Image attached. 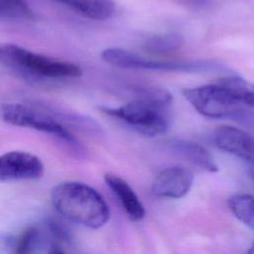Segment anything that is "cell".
I'll list each match as a JSON object with an SVG mask.
<instances>
[{"instance_id":"e0dca14e","label":"cell","mask_w":254,"mask_h":254,"mask_svg":"<svg viewBox=\"0 0 254 254\" xmlns=\"http://www.w3.org/2000/svg\"><path fill=\"white\" fill-rule=\"evenodd\" d=\"M248 252H249V253H251V254H254V242H253V244H252L251 248H249Z\"/></svg>"},{"instance_id":"5bb4252c","label":"cell","mask_w":254,"mask_h":254,"mask_svg":"<svg viewBox=\"0 0 254 254\" xmlns=\"http://www.w3.org/2000/svg\"><path fill=\"white\" fill-rule=\"evenodd\" d=\"M33 18V11L25 0H0V20Z\"/></svg>"},{"instance_id":"7a4b0ae2","label":"cell","mask_w":254,"mask_h":254,"mask_svg":"<svg viewBox=\"0 0 254 254\" xmlns=\"http://www.w3.org/2000/svg\"><path fill=\"white\" fill-rule=\"evenodd\" d=\"M0 64L41 78H70L82 73L74 64L36 54L14 44L0 45Z\"/></svg>"},{"instance_id":"277c9868","label":"cell","mask_w":254,"mask_h":254,"mask_svg":"<svg viewBox=\"0 0 254 254\" xmlns=\"http://www.w3.org/2000/svg\"><path fill=\"white\" fill-rule=\"evenodd\" d=\"M0 118L10 125L51 134L70 145L77 143L74 136L53 114L48 105L4 103L0 106Z\"/></svg>"},{"instance_id":"9c48e42d","label":"cell","mask_w":254,"mask_h":254,"mask_svg":"<svg viewBox=\"0 0 254 254\" xmlns=\"http://www.w3.org/2000/svg\"><path fill=\"white\" fill-rule=\"evenodd\" d=\"M106 185L116 195L127 215L134 221H139L145 216V208L136 192L126 181L113 174L104 176Z\"/></svg>"},{"instance_id":"52a82bcc","label":"cell","mask_w":254,"mask_h":254,"mask_svg":"<svg viewBox=\"0 0 254 254\" xmlns=\"http://www.w3.org/2000/svg\"><path fill=\"white\" fill-rule=\"evenodd\" d=\"M192 173L184 167H170L161 171L152 183V192L156 196L181 198L190 190Z\"/></svg>"},{"instance_id":"9a60e30c","label":"cell","mask_w":254,"mask_h":254,"mask_svg":"<svg viewBox=\"0 0 254 254\" xmlns=\"http://www.w3.org/2000/svg\"><path fill=\"white\" fill-rule=\"evenodd\" d=\"M41 240V232L36 227H30L26 229L19 237L15 252L16 253H31L38 246Z\"/></svg>"},{"instance_id":"4fadbf2b","label":"cell","mask_w":254,"mask_h":254,"mask_svg":"<svg viewBox=\"0 0 254 254\" xmlns=\"http://www.w3.org/2000/svg\"><path fill=\"white\" fill-rule=\"evenodd\" d=\"M184 44V39L177 33L156 35L145 43V50L151 54H167L179 50Z\"/></svg>"},{"instance_id":"7c38bea8","label":"cell","mask_w":254,"mask_h":254,"mask_svg":"<svg viewBox=\"0 0 254 254\" xmlns=\"http://www.w3.org/2000/svg\"><path fill=\"white\" fill-rule=\"evenodd\" d=\"M227 204L239 221L254 230V195L236 193L228 198Z\"/></svg>"},{"instance_id":"3957f363","label":"cell","mask_w":254,"mask_h":254,"mask_svg":"<svg viewBox=\"0 0 254 254\" xmlns=\"http://www.w3.org/2000/svg\"><path fill=\"white\" fill-rule=\"evenodd\" d=\"M185 98L202 115L209 118H242V102L238 88L223 78L218 83L187 88Z\"/></svg>"},{"instance_id":"2e32d148","label":"cell","mask_w":254,"mask_h":254,"mask_svg":"<svg viewBox=\"0 0 254 254\" xmlns=\"http://www.w3.org/2000/svg\"><path fill=\"white\" fill-rule=\"evenodd\" d=\"M240 100L244 105L254 108V86L249 84L240 92Z\"/></svg>"},{"instance_id":"30bf717a","label":"cell","mask_w":254,"mask_h":254,"mask_svg":"<svg viewBox=\"0 0 254 254\" xmlns=\"http://www.w3.org/2000/svg\"><path fill=\"white\" fill-rule=\"evenodd\" d=\"M168 147L173 154L206 172L216 173L218 171V166L210 153L204 147L196 143L185 140H174L169 143Z\"/></svg>"},{"instance_id":"ba28073f","label":"cell","mask_w":254,"mask_h":254,"mask_svg":"<svg viewBox=\"0 0 254 254\" xmlns=\"http://www.w3.org/2000/svg\"><path fill=\"white\" fill-rule=\"evenodd\" d=\"M215 146L254 165V137L231 126H220L213 133Z\"/></svg>"},{"instance_id":"8fae6325","label":"cell","mask_w":254,"mask_h":254,"mask_svg":"<svg viewBox=\"0 0 254 254\" xmlns=\"http://www.w3.org/2000/svg\"><path fill=\"white\" fill-rule=\"evenodd\" d=\"M72 9L81 16L104 21L111 18L115 13V3L113 0H52Z\"/></svg>"},{"instance_id":"5b68a950","label":"cell","mask_w":254,"mask_h":254,"mask_svg":"<svg viewBox=\"0 0 254 254\" xmlns=\"http://www.w3.org/2000/svg\"><path fill=\"white\" fill-rule=\"evenodd\" d=\"M167 109L155 102L135 98L119 107L102 108V111L123 121L142 135L156 137L163 135L168 130Z\"/></svg>"},{"instance_id":"8992f818","label":"cell","mask_w":254,"mask_h":254,"mask_svg":"<svg viewBox=\"0 0 254 254\" xmlns=\"http://www.w3.org/2000/svg\"><path fill=\"white\" fill-rule=\"evenodd\" d=\"M44 171L43 162L32 153L11 151L0 155V182L38 180Z\"/></svg>"},{"instance_id":"6da1fadb","label":"cell","mask_w":254,"mask_h":254,"mask_svg":"<svg viewBox=\"0 0 254 254\" xmlns=\"http://www.w3.org/2000/svg\"><path fill=\"white\" fill-rule=\"evenodd\" d=\"M52 202L55 209L66 219L92 229L105 225L110 216L103 196L80 182H64L55 187Z\"/></svg>"}]
</instances>
